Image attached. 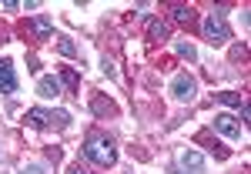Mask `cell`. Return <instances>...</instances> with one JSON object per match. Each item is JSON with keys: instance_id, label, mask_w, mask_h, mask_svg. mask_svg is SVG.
I'll return each instance as SVG.
<instances>
[{"instance_id": "1", "label": "cell", "mask_w": 251, "mask_h": 174, "mask_svg": "<svg viewBox=\"0 0 251 174\" xmlns=\"http://www.w3.org/2000/svg\"><path fill=\"white\" fill-rule=\"evenodd\" d=\"M84 157L87 161H94V164H100V168H111L117 161V148L111 137L104 134H87V141H84Z\"/></svg>"}, {"instance_id": "2", "label": "cell", "mask_w": 251, "mask_h": 174, "mask_svg": "<svg viewBox=\"0 0 251 174\" xmlns=\"http://www.w3.org/2000/svg\"><path fill=\"white\" fill-rule=\"evenodd\" d=\"M204 37L211 40V44H225L228 40V24L221 14H208L204 17Z\"/></svg>"}, {"instance_id": "3", "label": "cell", "mask_w": 251, "mask_h": 174, "mask_svg": "<svg viewBox=\"0 0 251 174\" xmlns=\"http://www.w3.org/2000/svg\"><path fill=\"white\" fill-rule=\"evenodd\" d=\"M194 91H198V80H194L191 74H177V77H174V84H171V94L177 97V100H191V97H194Z\"/></svg>"}, {"instance_id": "4", "label": "cell", "mask_w": 251, "mask_h": 174, "mask_svg": "<svg viewBox=\"0 0 251 174\" xmlns=\"http://www.w3.org/2000/svg\"><path fill=\"white\" fill-rule=\"evenodd\" d=\"M144 34H148V40H154V44H164V40L171 37V27H168L161 17H151L148 24H144Z\"/></svg>"}, {"instance_id": "5", "label": "cell", "mask_w": 251, "mask_h": 174, "mask_svg": "<svg viewBox=\"0 0 251 174\" xmlns=\"http://www.w3.org/2000/svg\"><path fill=\"white\" fill-rule=\"evenodd\" d=\"M214 131L221 137H238L241 134V124H238L231 114H214Z\"/></svg>"}, {"instance_id": "6", "label": "cell", "mask_w": 251, "mask_h": 174, "mask_svg": "<svg viewBox=\"0 0 251 174\" xmlns=\"http://www.w3.org/2000/svg\"><path fill=\"white\" fill-rule=\"evenodd\" d=\"M181 164H184L188 171H194V174H204V168H208V161H204V154H201V151H194V148H188V151H181Z\"/></svg>"}, {"instance_id": "7", "label": "cell", "mask_w": 251, "mask_h": 174, "mask_svg": "<svg viewBox=\"0 0 251 174\" xmlns=\"http://www.w3.org/2000/svg\"><path fill=\"white\" fill-rule=\"evenodd\" d=\"M0 91L3 94H14L17 91V74H14V64L10 60H0Z\"/></svg>"}, {"instance_id": "8", "label": "cell", "mask_w": 251, "mask_h": 174, "mask_svg": "<svg viewBox=\"0 0 251 174\" xmlns=\"http://www.w3.org/2000/svg\"><path fill=\"white\" fill-rule=\"evenodd\" d=\"M37 94L47 97V100L60 97V80H57V77H40V80H37Z\"/></svg>"}, {"instance_id": "9", "label": "cell", "mask_w": 251, "mask_h": 174, "mask_svg": "<svg viewBox=\"0 0 251 174\" xmlns=\"http://www.w3.org/2000/svg\"><path fill=\"white\" fill-rule=\"evenodd\" d=\"M50 121H54V117L47 114V111H40V107H30V111L24 114V124H27V127H47Z\"/></svg>"}, {"instance_id": "10", "label": "cell", "mask_w": 251, "mask_h": 174, "mask_svg": "<svg viewBox=\"0 0 251 174\" xmlns=\"http://www.w3.org/2000/svg\"><path fill=\"white\" fill-rule=\"evenodd\" d=\"M34 24V34H37V40H50V34H54V27H50V20L44 17V14H37V17L30 20Z\"/></svg>"}, {"instance_id": "11", "label": "cell", "mask_w": 251, "mask_h": 174, "mask_svg": "<svg viewBox=\"0 0 251 174\" xmlns=\"http://www.w3.org/2000/svg\"><path fill=\"white\" fill-rule=\"evenodd\" d=\"M171 17L177 20V24H191V20H194V10L188 7V3H171Z\"/></svg>"}, {"instance_id": "12", "label": "cell", "mask_w": 251, "mask_h": 174, "mask_svg": "<svg viewBox=\"0 0 251 174\" xmlns=\"http://www.w3.org/2000/svg\"><path fill=\"white\" fill-rule=\"evenodd\" d=\"M57 50L64 54V57H74V54H77V47H74L71 37H57Z\"/></svg>"}, {"instance_id": "13", "label": "cell", "mask_w": 251, "mask_h": 174, "mask_svg": "<svg viewBox=\"0 0 251 174\" xmlns=\"http://www.w3.org/2000/svg\"><path fill=\"white\" fill-rule=\"evenodd\" d=\"M60 84H67L71 91H77V71H71V67H67V71L60 74Z\"/></svg>"}, {"instance_id": "14", "label": "cell", "mask_w": 251, "mask_h": 174, "mask_svg": "<svg viewBox=\"0 0 251 174\" xmlns=\"http://www.w3.org/2000/svg\"><path fill=\"white\" fill-rule=\"evenodd\" d=\"M218 100H221V104H231V107H241V97L234 94V91H225V94H218Z\"/></svg>"}, {"instance_id": "15", "label": "cell", "mask_w": 251, "mask_h": 174, "mask_svg": "<svg viewBox=\"0 0 251 174\" xmlns=\"http://www.w3.org/2000/svg\"><path fill=\"white\" fill-rule=\"evenodd\" d=\"M177 54L188 57V60H194V47H191V44H177Z\"/></svg>"}, {"instance_id": "16", "label": "cell", "mask_w": 251, "mask_h": 174, "mask_svg": "<svg viewBox=\"0 0 251 174\" xmlns=\"http://www.w3.org/2000/svg\"><path fill=\"white\" fill-rule=\"evenodd\" d=\"M24 174H44V168H40V164H30V168H27Z\"/></svg>"}, {"instance_id": "17", "label": "cell", "mask_w": 251, "mask_h": 174, "mask_svg": "<svg viewBox=\"0 0 251 174\" xmlns=\"http://www.w3.org/2000/svg\"><path fill=\"white\" fill-rule=\"evenodd\" d=\"M71 174H91L87 168H71Z\"/></svg>"}]
</instances>
